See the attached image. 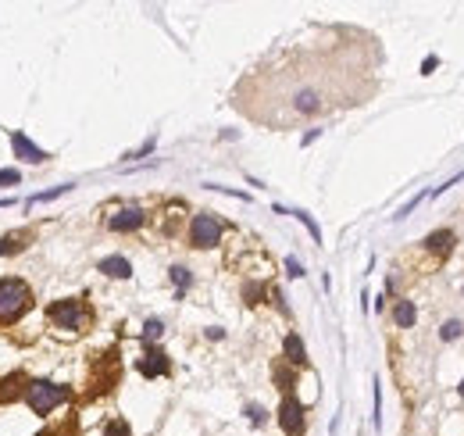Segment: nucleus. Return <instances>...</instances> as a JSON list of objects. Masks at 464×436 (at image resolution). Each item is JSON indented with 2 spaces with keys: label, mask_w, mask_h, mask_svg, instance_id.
I'll list each match as a JSON object with an SVG mask.
<instances>
[{
  "label": "nucleus",
  "mask_w": 464,
  "mask_h": 436,
  "mask_svg": "<svg viewBox=\"0 0 464 436\" xmlns=\"http://www.w3.org/2000/svg\"><path fill=\"white\" fill-rule=\"evenodd\" d=\"M29 307H33V290H29V283H22L15 275L0 279V322L4 326L18 322Z\"/></svg>",
  "instance_id": "nucleus-1"
},
{
  "label": "nucleus",
  "mask_w": 464,
  "mask_h": 436,
  "mask_svg": "<svg viewBox=\"0 0 464 436\" xmlns=\"http://www.w3.org/2000/svg\"><path fill=\"white\" fill-rule=\"evenodd\" d=\"M72 393L68 386H61V383H50V379H33L25 390V400H29V408H33L36 415H50L57 404H65Z\"/></svg>",
  "instance_id": "nucleus-2"
},
{
  "label": "nucleus",
  "mask_w": 464,
  "mask_h": 436,
  "mask_svg": "<svg viewBox=\"0 0 464 436\" xmlns=\"http://www.w3.org/2000/svg\"><path fill=\"white\" fill-rule=\"evenodd\" d=\"M47 319H50L57 329H82L86 319H89V307H86L82 300H75V297L54 300V304L47 307Z\"/></svg>",
  "instance_id": "nucleus-3"
},
{
  "label": "nucleus",
  "mask_w": 464,
  "mask_h": 436,
  "mask_svg": "<svg viewBox=\"0 0 464 436\" xmlns=\"http://www.w3.org/2000/svg\"><path fill=\"white\" fill-rule=\"evenodd\" d=\"M222 240V222L214 218L211 211H200L193 215V222H190V243L200 247V251H207V247H214Z\"/></svg>",
  "instance_id": "nucleus-4"
},
{
  "label": "nucleus",
  "mask_w": 464,
  "mask_h": 436,
  "mask_svg": "<svg viewBox=\"0 0 464 436\" xmlns=\"http://www.w3.org/2000/svg\"><path fill=\"white\" fill-rule=\"evenodd\" d=\"M8 140H11V150H15L18 161H25V165H43V161H50V150H43L40 143H33L22 129H8Z\"/></svg>",
  "instance_id": "nucleus-5"
},
{
  "label": "nucleus",
  "mask_w": 464,
  "mask_h": 436,
  "mask_svg": "<svg viewBox=\"0 0 464 436\" xmlns=\"http://www.w3.org/2000/svg\"><path fill=\"white\" fill-rule=\"evenodd\" d=\"M278 426L286 429V436H304V404L293 393H286L278 404Z\"/></svg>",
  "instance_id": "nucleus-6"
},
{
  "label": "nucleus",
  "mask_w": 464,
  "mask_h": 436,
  "mask_svg": "<svg viewBox=\"0 0 464 436\" xmlns=\"http://www.w3.org/2000/svg\"><path fill=\"white\" fill-rule=\"evenodd\" d=\"M143 222H147L143 208H121L118 215L107 218V229H111V233H136Z\"/></svg>",
  "instance_id": "nucleus-7"
},
{
  "label": "nucleus",
  "mask_w": 464,
  "mask_h": 436,
  "mask_svg": "<svg viewBox=\"0 0 464 436\" xmlns=\"http://www.w3.org/2000/svg\"><path fill=\"white\" fill-rule=\"evenodd\" d=\"M140 372H143V376L147 379H158V376H168V372H172V361H168V354L165 351H147L143 354V361H140Z\"/></svg>",
  "instance_id": "nucleus-8"
},
{
  "label": "nucleus",
  "mask_w": 464,
  "mask_h": 436,
  "mask_svg": "<svg viewBox=\"0 0 464 436\" xmlns=\"http://www.w3.org/2000/svg\"><path fill=\"white\" fill-rule=\"evenodd\" d=\"M97 272H104V275H111V279H129V275H133V265H129V258L111 254V258H104V261L97 265Z\"/></svg>",
  "instance_id": "nucleus-9"
},
{
  "label": "nucleus",
  "mask_w": 464,
  "mask_h": 436,
  "mask_svg": "<svg viewBox=\"0 0 464 436\" xmlns=\"http://www.w3.org/2000/svg\"><path fill=\"white\" fill-rule=\"evenodd\" d=\"M283 351H286V361H290V365H297V368H300V365H307V351H304V340H300L297 333H290V336L283 340Z\"/></svg>",
  "instance_id": "nucleus-10"
},
{
  "label": "nucleus",
  "mask_w": 464,
  "mask_h": 436,
  "mask_svg": "<svg viewBox=\"0 0 464 436\" xmlns=\"http://www.w3.org/2000/svg\"><path fill=\"white\" fill-rule=\"evenodd\" d=\"M414 319H418L414 300H396V304H393V322H396L400 329H411V326H414Z\"/></svg>",
  "instance_id": "nucleus-11"
},
{
  "label": "nucleus",
  "mask_w": 464,
  "mask_h": 436,
  "mask_svg": "<svg viewBox=\"0 0 464 436\" xmlns=\"http://www.w3.org/2000/svg\"><path fill=\"white\" fill-rule=\"evenodd\" d=\"M293 108H297V115H315V111L322 108V101H318L315 89H300L297 101H293Z\"/></svg>",
  "instance_id": "nucleus-12"
},
{
  "label": "nucleus",
  "mask_w": 464,
  "mask_h": 436,
  "mask_svg": "<svg viewBox=\"0 0 464 436\" xmlns=\"http://www.w3.org/2000/svg\"><path fill=\"white\" fill-rule=\"evenodd\" d=\"M72 190V182H61V186H54V190H43V194H33L25 201V208H36V204H47V201H57V197H65Z\"/></svg>",
  "instance_id": "nucleus-13"
},
{
  "label": "nucleus",
  "mask_w": 464,
  "mask_h": 436,
  "mask_svg": "<svg viewBox=\"0 0 464 436\" xmlns=\"http://www.w3.org/2000/svg\"><path fill=\"white\" fill-rule=\"evenodd\" d=\"M425 247H428V251H447V247H454V233H450V229L428 233V236H425Z\"/></svg>",
  "instance_id": "nucleus-14"
},
{
  "label": "nucleus",
  "mask_w": 464,
  "mask_h": 436,
  "mask_svg": "<svg viewBox=\"0 0 464 436\" xmlns=\"http://www.w3.org/2000/svg\"><path fill=\"white\" fill-rule=\"evenodd\" d=\"M168 275H172V283L179 286V293H186V286H190V283H193V275H190V268H182V265H172V272H168Z\"/></svg>",
  "instance_id": "nucleus-15"
},
{
  "label": "nucleus",
  "mask_w": 464,
  "mask_h": 436,
  "mask_svg": "<svg viewBox=\"0 0 464 436\" xmlns=\"http://www.w3.org/2000/svg\"><path fill=\"white\" fill-rule=\"evenodd\" d=\"M290 215H297V222H300V226H307L311 240H315V243H322V229H318V222H315L311 215H307V211H290Z\"/></svg>",
  "instance_id": "nucleus-16"
},
{
  "label": "nucleus",
  "mask_w": 464,
  "mask_h": 436,
  "mask_svg": "<svg viewBox=\"0 0 464 436\" xmlns=\"http://www.w3.org/2000/svg\"><path fill=\"white\" fill-rule=\"evenodd\" d=\"M161 333H165V322L161 319H147V326H143V340H147V344L161 340Z\"/></svg>",
  "instance_id": "nucleus-17"
},
{
  "label": "nucleus",
  "mask_w": 464,
  "mask_h": 436,
  "mask_svg": "<svg viewBox=\"0 0 464 436\" xmlns=\"http://www.w3.org/2000/svg\"><path fill=\"white\" fill-rule=\"evenodd\" d=\"M22 182V172L18 168H0V190H11V186Z\"/></svg>",
  "instance_id": "nucleus-18"
},
{
  "label": "nucleus",
  "mask_w": 464,
  "mask_h": 436,
  "mask_svg": "<svg viewBox=\"0 0 464 436\" xmlns=\"http://www.w3.org/2000/svg\"><path fill=\"white\" fill-rule=\"evenodd\" d=\"M22 236H4V240H0V254H18L22 251Z\"/></svg>",
  "instance_id": "nucleus-19"
},
{
  "label": "nucleus",
  "mask_w": 464,
  "mask_h": 436,
  "mask_svg": "<svg viewBox=\"0 0 464 436\" xmlns=\"http://www.w3.org/2000/svg\"><path fill=\"white\" fill-rule=\"evenodd\" d=\"M246 419H250L254 426H264L268 422V412L261 408V404H246Z\"/></svg>",
  "instance_id": "nucleus-20"
},
{
  "label": "nucleus",
  "mask_w": 464,
  "mask_h": 436,
  "mask_svg": "<svg viewBox=\"0 0 464 436\" xmlns=\"http://www.w3.org/2000/svg\"><path fill=\"white\" fill-rule=\"evenodd\" d=\"M104 436H129V426L121 422V419H111V422L104 426Z\"/></svg>",
  "instance_id": "nucleus-21"
},
{
  "label": "nucleus",
  "mask_w": 464,
  "mask_h": 436,
  "mask_svg": "<svg viewBox=\"0 0 464 436\" xmlns=\"http://www.w3.org/2000/svg\"><path fill=\"white\" fill-rule=\"evenodd\" d=\"M461 329H464V326H461L457 319H450V322H443L440 336H443V340H457V336H461Z\"/></svg>",
  "instance_id": "nucleus-22"
},
{
  "label": "nucleus",
  "mask_w": 464,
  "mask_h": 436,
  "mask_svg": "<svg viewBox=\"0 0 464 436\" xmlns=\"http://www.w3.org/2000/svg\"><path fill=\"white\" fill-rule=\"evenodd\" d=\"M261 293H264V286H261V283H246V286H243L246 304H257V297H261Z\"/></svg>",
  "instance_id": "nucleus-23"
},
{
  "label": "nucleus",
  "mask_w": 464,
  "mask_h": 436,
  "mask_svg": "<svg viewBox=\"0 0 464 436\" xmlns=\"http://www.w3.org/2000/svg\"><path fill=\"white\" fill-rule=\"evenodd\" d=\"M421 201H425V194H418V197H411V201H407V204H404V208H400V211H396V215H393V218H396V222H400V218H407V215H411V211H414V208H418V204H421Z\"/></svg>",
  "instance_id": "nucleus-24"
},
{
  "label": "nucleus",
  "mask_w": 464,
  "mask_h": 436,
  "mask_svg": "<svg viewBox=\"0 0 464 436\" xmlns=\"http://www.w3.org/2000/svg\"><path fill=\"white\" fill-rule=\"evenodd\" d=\"M154 147H158V140H154V136H150V140H147V143H143L140 150H129V154H126V161H133V158H147V154H150Z\"/></svg>",
  "instance_id": "nucleus-25"
},
{
  "label": "nucleus",
  "mask_w": 464,
  "mask_h": 436,
  "mask_svg": "<svg viewBox=\"0 0 464 436\" xmlns=\"http://www.w3.org/2000/svg\"><path fill=\"white\" fill-rule=\"evenodd\" d=\"M375 429H382V386L375 383Z\"/></svg>",
  "instance_id": "nucleus-26"
},
{
  "label": "nucleus",
  "mask_w": 464,
  "mask_h": 436,
  "mask_svg": "<svg viewBox=\"0 0 464 436\" xmlns=\"http://www.w3.org/2000/svg\"><path fill=\"white\" fill-rule=\"evenodd\" d=\"M275 383H283V390H290L293 386V376H290L286 368H275Z\"/></svg>",
  "instance_id": "nucleus-27"
},
{
  "label": "nucleus",
  "mask_w": 464,
  "mask_h": 436,
  "mask_svg": "<svg viewBox=\"0 0 464 436\" xmlns=\"http://www.w3.org/2000/svg\"><path fill=\"white\" fill-rule=\"evenodd\" d=\"M286 272H290L293 279H300V275H304V265H300L297 258H286Z\"/></svg>",
  "instance_id": "nucleus-28"
},
{
  "label": "nucleus",
  "mask_w": 464,
  "mask_h": 436,
  "mask_svg": "<svg viewBox=\"0 0 464 436\" xmlns=\"http://www.w3.org/2000/svg\"><path fill=\"white\" fill-rule=\"evenodd\" d=\"M440 65V57H425V65H421V75H428L432 68H436Z\"/></svg>",
  "instance_id": "nucleus-29"
},
{
  "label": "nucleus",
  "mask_w": 464,
  "mask_h": 436,
  "mask_svg": "<svg viewBox=\"0 0 464 436\" xmlns=\"http://www.w3.org/2000/svg\"><path fill=\"white\" fill-rule=\"evenodd\" d=\"M222 336H225V329H218V326L207 329V340H222Z\"/></svg>",
  "instance_id": "nucleus-30"
},
{
  "label": "nucleus",
  "mask_w": 464,
  "mask_h": 436,
  "mask_svg": "<svg viewBox=\"0 0 464 436\" xmlns=\"http://www.w3.org/2000/svg\"><path fill=\"white\" fill-rule=\"evenodd\" d=\"M318 136H322V129H311V133H307V136H304V140H300V143H304V147H307V143H315V140H318Z\"/></svg>",
  "instance_id": "nucleus-31"
},
{
  "label": "nucleus",
  "mask_w": 464,
  "mask_h": 436,
  "mask_svg": "<svg viewBox=\"0 0 464 436\" xmlns=\"http://www.w3.org/2000/svg\"><path fill=\"white\" fill-rule=\"evenodd\" d=\"M457 390H461V393H464V379H461V386H457Z\"/></svg>",
  "instance_id": "nucleus-32"
}]
</instances>
